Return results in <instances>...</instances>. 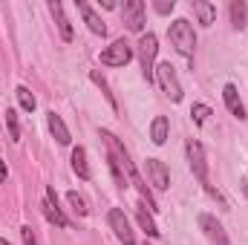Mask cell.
Returning <instances> with one entry per match:
<instances>
[{
	"label": "cell",
	"mask_w": 248,
	"mask_h": 245,
	"mask_svg": "<svg viewBox=\"0 0 248 245\" xmlns=\"http://www.w3.org/2000/svg\"><path fill=\"white\" fill-rule=\"evenodd\" d=\"M144 170H147V176H150V184H153L156 190H168V187H170V173H168L165 162H159V159H147Z\"/></svg>",
	"instance_id": "11"
},
{
	"label": "cell",
	"mask_w": 248,
	"mask_h": 245,
	"mask_svg": "<svg viewBox=\"0 0 248 245\" xmlns=\"http://www.w3.org/2000/svg\"><path fill=\"white\" fill-rule=\"evenodd\" d=\"M122 17L130 32H141L144 29V3L141 0H127L122 6Z\"/></svg>",
	"instance_id": "9"
},
{
	"label": "cell",
	"mask_w": 248,
	"mask_h": 245,
	"mask_svg": "<svg viewBox=\"0 0 248 245\" xmlns=\"http://www.w3.org/2000/svg\"><path fill=\"white\" fill-rule=\"evenodd\" d=\"M144 208H147V205H144V202H141V205H139V208H136V219H139V225H141V228H144V234H147V237H159V234H162V231H159V228H156V222H153V216H150V214H147V211H144Z\"/></svg>",
	"instance_id": "18"
},
{
	"label": "cell",
	"mask_w": 248,
	"mask_h": 245,
	"mask_svg": "<svg viewBox=\"0 0 248 245\" xmlns=\"http://www.w3.org/2000/svg\"><path fill=\"white\" fill-rule=\"evenodd\" d=\"M20 237H23V245H38V240H35V234H32V228H29V225H23V228H20Z\"/></svg>",
	"instance_id": "27"
},
{
	"label": "cell",
	"mask_w": 248,
	"mask_h": 245,
	"mask_svg": "<svg viewBox=\"0 0 248 245\" xmlns=\"http://www.w3.org/2000/svg\"><path fill=\"white\" fill-rule=\"evenodd\" d=\"M199 228L205 231V237H208V243L211 245H231L228 234H225V228H222V222H219L217 216H211V214H199Z\"/></svg>",
	"instance_id": "7"
},
{
	"label": "cell",
	"mask_w": 248,
	"mask_h": 245,
	"mask_svg": "<svg viewBox=\"0 0 248 245\" xmlns=\"http://www.w3.org/2000/svg\"><path fill=\"white\" fill-rule=\"evenodd\" d=\"M168 38H170V44L176 46V52H179V55L193 58V49H196V32H193L190 20L176 17V20L170 23V29H168Z\"/></svg>",
	"instance_id": "3"
},
{
	"label": "cell",
	"mask_w": 248,
	"mask_h": 245,
	"mask_svg": "<svg viewBox=\"0 0 248 245\" xmlns=\"http://www.w3.org/2000/svg\"><path fill=\"white\" fill-rule=\"evenodd\" d=\"M78 12L84 15V20H87V26H90V32H93V35H101V38L107 35V23H104V20H101V17L95 15V9H93L90 3L78 0Z\"/></svg>",
	"instance_id": "12"
},
{
	"label": "cell",
	"mask_w": 248,
	"mask_h": 245,
	"mask_svg": "<svg viewBox=\"0 0 248 245\" xmlns=\"http://www.w3.org/2000/svg\"><path fill=\"white\" fill-rule=\"evenodd\" d=\"M0 245H9V243H6V240H3V237H0Z\"/></svg>",
	"instance_id": "30"
},
{
	"label": "cell",
	"mask_w": 248,
	"mask_h": 245,
	"mask_svg": "<svg viewBox=\"0 0 248 245\" xmlns=\"http://www.w3.org/2000/svg\"><path fill=\"white\" fill-rule=\"evenodd\" d=\"M139 61H141V75H144V81L147 84H156V69H153V61H156V52H159V38L153 35V32H147V35H141V41H139Z\"/></svg>",
	"instance_id": "4"
},
{
	"label": "cell",
	"mask_w": 248,
	"mask_h": 245,
	"mask_svg": "<svg viewBox=\"0 0 248 245\" xmlns=\"http://www.w3.org/2000/svg\"><path fill=\"white\" fill-rule=\"evenodd\" d=\"M72 170L81 176V179H90L93 173H90V165H87V150L84 147H75L72 150Z\"/></svg>",
	"instance_id": "17"
},
{
	"label": "cell",
	"mask_w": 248,
	"mask_h": 245,
	"mask_svg": "<svg viewBox=\"0 0 248 245\" xmlns=\"http://www.w3.org/2000/svg\"><path fill=\"white\" fill-rule=\"evenodd\" d=\"M243 193L248 196V179H243Z\"/></svg>",
	"instance_id": "29"
},
{
	"label": "cell",
	"mask_w": 248,
	"mask_h": 245,
	"mask_svg": "<svg viewBox=\"0 0 248 245\" xmlns=\"http://www.w3.org/2000/svg\"><path fill=\"white\" fill-rule=\"evenodd\" d=\"M222 98H225V107L231 110V116L243 122V119H246V107H243L240 92H237V87H234V84H225V87H222Z\"/></svg>",
	"instance_id": "13"
},
{
	"label": "cell",
	"mask_w": 248,
	"mask_h": 245,
	"mask_svg": "<svg viewBox=\"0 0 248 245\" xmlns=\"http://www.w3.org/2000/svg\"><path fill=\"white\" fill-rule=\"evenodd\" d=\"M101 138H104V144H107V159L110 162H116L119 168L124 170V176H130L133 179V184L139 187V193H141V199H147V208L150 211H156V202H153V196H150V190H147V184H144V179L139 176V170L133 168V162H130V153L124 150V144L110 133V130H101Z\"/></svg>",
	"instance_id": "1"
},
{
	"label": "cell",
	"mask_w": 248,
	"mask_h": 245,
	"mask_svg": "<svg viewBox=\"0 0 248 245\" xmlns=\"http://www.w3.org/2000/svg\"><path fill=\"white\" fill-rule=\"evenodd\" d=\"M66 199H69V205H72V211H75V214H81V216H87V214H90L87 202H84V199H81L75 190H72V193H66Z\"/></svg>",
	"instance_id": "24"
},
{
	"label": "cell",
	"mask_w": 248,
	"mask_h": 245,
	"mask_svg": "<svg viewBox=\"0 0 248 245\" xmlns=\"http://www.w3.org/2000/svg\"><path fill=\"white\" fill-rule=\"evenodd\" d=\"M6 176H9V170H6V162L0 159V182H6Z\"/></svg>",
	"instance_id": "28"
},
{
	"label": "cell",
	"mask_w": 248,
	"mask_h": 245,
	"mask_svg": "<svg viewBox=\"0 0 248 245\" xmlns=\"http://www.w3.org/2000/svg\"><path fill=\"white\" fill-rule=\"evenodd\" d=\"M150 138L153 144H165L168 141V119L165 116H156L153 124H150Z\"/></svg>",
	"instance_id": "20"
},
{
	"label": "cell",
	"mask_w": 248,
	"mask_h": 245,
	"mask_svg": "<svg viewBox=\"0 0 248 245\" xmlns=\"http://www.w3.org/2000/svg\"><path fill=\"white\" fill-rule=\"evenodd\" d=\"M49 12H52V17H55V23H58V32H61V38L69 44L72 41V26H69V20H66V15H63V6L61 3H49Z\"/></svg>",
	"instance_id": "15"
},
{
	"label": "cell",
	"mask_w": 248,
	"mask_h": 245,
	"mask_svg": "<svg viewBox=\"0 0 248 245\" xmlns=\"http://www.w3.org/2000/svg\"><path fill=\"white\" fill-rule=\"evenodd\" d=\"M41 208H44V214H46V219H49L52 225H58V228H66V225H69V219L63 216L61 208H58V196H55V187H46V196H44Z\"/></svg>",
	"instance_id": "10"
},
{
	"label": "cell",
	"mask_w": 248,
	"mask_h": 245,
	"mask_svg": "<svg viewBox=\"0 0 248 245\" xmlns=\"http://www.w3.org/2000/svg\"><path fill=\"white\" fill-rule=\"evenodd\" d=\"M185 153H187V165H190V170H193V176L199 179V184L214 196V199H219V193L211 187V179H208V162H205V150H202V144L196 141V138H187L185 144Z\"/></svg>",
	"instance_id": "2"
},
{
	"label": "cell",
	"mask_w": 248,
	"mask_h": 245,
	"mask_svg": "<svg viewBox=\"0 0 248 245\" xmlns=\"http://www.w3.org/2000/svg\"><path fill=\"white\" fill-rule=\"evenodd\" d=\"M46 124H49V133L55 136V141H58V144H69V141H72V138H69L66 124H63V119L55 113V110H49V113H46Z\"/></svg>",
	"instance_id": "14"
},
{
	"label": "cell",
	"mask_w": 248,
	"mask_h": 245,
	"mask_svg": "<svg viewBox=\"0 0 248 245\" xmlns=\"http://www.w3.org/2000/svg\"><path fill=\"white\" fill-rule=\"evenodd\" d=\"M90 81H93V84H95V87H98V90H101V92H104V98H107V101H110V107H113V110H116V107H119V101H116V98H113V92H110V87H107V81H104V78H101V75H98V72H95V69H93V72H90Z\"/></svg>",
	"instance_id": "21"
},
{
	"label": "cell",
	"mask_w": 248,
	"mask_h": 245,
	"mask_svg": "<svg viewBox=\"0 0 248 245\" xmlns=\"http://www.w3.org/2000/svg\"><path fill=\"white\" fill-rule=\"evenodd\" d=\"M6 127H9V138L20 141V124H17V113L15 110H6Z\"/></svg>",
	"instance_id": "23"
},
{
	"label": "cell",
	"mask_w": 248,
	"mask_h": 245,
	"mask_svg": "<svg viewBox=\"0 0 248 245\" xmlns=\"http://www.w3.org/2000/svg\"><path fill=\"white\" fill-rule=\"evenodd\" d=\"M156 84L162 87V92H165L170 101H182V84H179L176 69H173L170 61H165V63L156 66Z\"/></svg>",
	"instance_id": "5"
},
{
	"label": "cell",
	"mask_w": 248,
	"mask_h": 245,
	"mask_svg": "<svg viewBox=\"0 0 248 245\" xmlns=\"http://www.w3.org/2000/svg\"><path fill=\"white\" fill-rule=\"evenodd\" d=\"M107 222H110V228L116 231V237H119L124 245H136V234H133V228H130V219L124 216V211L113 208V211L107 214Z\"/></svg>",
	"instance_id": "8"
},
{
	"label": "cell",
	"mask_w": 248,
	"mask_h": 245,
	"mask_svg": "<svg viewBox=\"0 0 248 245\" xmlns=\"http://www.w3.org/2000/svg\"><path fill=\"white\" fill-rule=\"evenodd\" d=\"M193 12H196V17H199L202 26H211L214 17H217V6L208 3V0H193Z\"/></svg>",
	"instance_id": "16"
},
{
	"label": "cell",
	"mask_w": 248,
	"mask_h": 245,
	"mask_svg": "<svg viewBox=\"0 0 248 245\" xmlns=\"http://www.w3.org/2000/svg\"><path fill=\"white\" fill-rule=\"evenodd\" d=\"M130 58H133V46H130L124 38L113 41V44L101 52V63H104V66H124Z\"/></svg>",
	"instance_id": "6"
},
{
	"label": "cell",
	"mask_w": 248,
	"mask_h": 245,
	"mask_svg": "<svg viewBox=\"0 0 248 245\" xmlns=\"http://www.w3.org/2000/svg\"><path fill=\"white\" fill-rule=\"evenodd\" d=\"M231 26H234V29H243V26H248L246 0H234V3H231Z\"/></svg>",
	"instance_id": "19"
},
{
	"label": "cell",
	"mask_w": 248,
	"mask_h": 245,
	"mask_svg": "<svg viewBox=\"0 0 248 245\" xmlns=\"http://www.w3.org/2000/svg\"><path fill=\"white\" fill-rule=\"evenodd\" d=\"M15 95H17V101H20V107H23L26 113H32V110H35V104H38V101H35V95L29 92V87H23V84H20V87L15 90Z\"/></svg>",
	"instance_id": "22"
},
{
	"label": "cell",
	"mask_w": 248,
	"mask_h": 245,
	"mask_svg": "<svg viewBox=\"0 0 248 245\" xmlns=\"http://www.w3.org/2000/svg\"><path fill=\"white\" fill-rule=\"evenodd\" d=\"M173 6H176L173 0H156V3H153V9H156L159 15H170V12H173Z\"/></svg>",
	"instance_id": "26"
},
{
	"label": "cell",
	"mask_w": 248,
	"mask_h": 245,
	"mask_svg": "<svg viewBox=\"0 0 248 245\" xmlns=\"http://www.w3.org/2000/svg\"><path fill=\"white\" fill-rule=\"evenodd\" d=\"M190 116H193L196 124H205L208 116H211V107H208V104H193V107H190Z\"/></svg>",
	"instance_id": "25"
}]
</instances>
